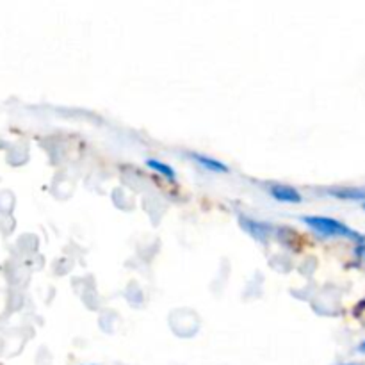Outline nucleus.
I'll list each match as a JSON object with an SVG mask.
<instances>
[{
	"instance_id": "5",
	"label": "nucleus",
	"mask_w": 365,
	"mask_h": 365,
	"mask_svg": "<svg viewBox=\"0 0 365 365\" xmlns=\"http://www.w3.org/2000/svg\"><path fill=\"white\" fill-rule=\"evenodd\" d=\"M146 166H148L152 171H155V173L163 175V177H166V178H170V180H175V178H177V171H175L173 168L170 166V164L163 163V160L148 159V160H146Z\"/></svg>"
},
{
	"instance_id": "7",
	"label": "nucleus",
	"mask_w": 365,
	"mask_h": 365,
	"mask_svg": "<svg viewBox=\"0 0 365 365\" xmlns=\"http://www.w3.org/2000/svg\"><path fill=\"white\" fill-rule=\"evenodd\" d=\"M341 365H362V364H341Z\"/></svg>"
},
{
	"instance_id": "1",
	"label": "nucleus",
	"mask_w": 365,
	"mask_h": 365,
	"mask_svg": "<svg viewBox=\"0 0 365 365\" xmlns=\"http://www.w3.org/2000/svg\"><path fill=\"white\" fill-rule=\"evenodd\" d=\"M302 221L319 237L324 239H351V241H362V235L342 221L328 216H302Z\"/></svg>"
},
{
	"instance_id": "6",
	"label": "nucleus",
	"mask_w": 365,
	"mask_h": 365,
	"mask_svg": "<svg viewBox=\"0 0 365 365\" xmlns=\"http://www.w3.org/2000/svg\"><path fill=\"white\" fill-rule=\"evenodd\" d=\"M359 351L362 353V355H365V339H364V341L360 342V344H359Z\"/></svg>"
},
{
	"instance_id": "9",
	"label": "nucleus",
	"mask_w": 365,
	"mask_h": 365,
	"mask_svg": "<svg viewBox=\"0 0 365 365\" xmlns=\"http://www.w3.org/2000/svg\"><path fill=\"white\" fill-rule=\"evenodd\" d=\"M364 210H365V202H364Z\"/></svg>"
},
{
	"instance_id": "2",
	"label": "nucleus",
	"mask_w": 365,
	"mask_h": 365,
	"mask_svg": "<svg viewBox=\"0 0 365 365\" xmlns=\"http://www.w3.org/2000/svg\"><path fill=\"white\" fill-rule=\"evenodd\" d=\"M267 191H269L271 198L277 200L278 203H291V205H294V203L303 202L302 192L289 184H271Z\"/></svg>"
},
{
	"instance_id": "4",
	"label": "nucleus",
	"mask_w": 365,
	"mask_h": 365,
	"mask_svg": "<svg viewBox=\"0 0 365 365\" xmlns=\"http://www.w3.org/2000/svg\"><path fill=\"white\" fill-rule=\"evenodd\" d=\"M191 159L198 163L205 171H210V173H228L227 164L214 159V157L203 155V153H191Z\"/></svg>"
},
{
	"instance_id": "3",
	"label": "nucleus",
	"mask_w": 365,
	"mask_h": 365,
	"mask_svg": "<svg viewBox=\"0 0 365 365\" xmlns=\"http://www.w3.org/2000/svg\"><path fill=\"white\" fill-rule=\"evenodd\" d=\"M328 195L337 200H346V202H365V189L364 187H351V185H342V187L328 189Z\"/></svg>"
},
{
	"instance_id": "8",
	"label": "nucleus",
	"mask_w": 365,
	"mask_h": 365,
	"mask_svg": "<svg viewBox=\"0 0 365 365\" xmlns=\"http://www.w3.org/2000/svg\"><path fill=\"white\" fill-rule=\"evenodd\" d=\"M364 255H365V246H364Z\"/></svg>"
}]
</instances>
